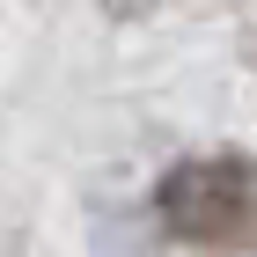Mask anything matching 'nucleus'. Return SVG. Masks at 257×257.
I'll use <instances>...</instances> for the list:
<instances>
[{
  "instance_id": "nucleus-1",
  "label": "nucleus",
  "mask_w": 257,
  "mask_h": 257,
  "mask_svg": "<svg viewBox=\"0 0 257 257\" xmlns=\"http://www.w3.org/2000/svg\"><path fill=\"white\" fill-rule=\"evenodd\" d=\"M155 213L169 235L198 250H250L257 242V162L250 155H191L155 184Z\"/></svg>"
}]
</instances>
